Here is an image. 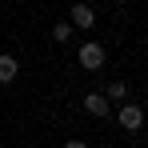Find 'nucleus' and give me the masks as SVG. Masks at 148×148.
<instances>
[{"label":"nucleus","mask_w":148,"mask_h":148,"mask_svg":"<svg viewBox=\"0 0 148 148\" xmlns=\"http://www.w3.org/2000/svg\"><path fill=\"white\" fill-rule=\"evenodd\" d=\"M76 60H80V64H84L88 72H96V68H104V48H100L96 40H88V44H80Z\"/></svg>","instance_id":"nucleus-1"},{"label":"nucleus","mask_w":148,"mask_h":148,"mask_svg":"<svg viewBox=\"0 0 148 148\" xmlns=\"http://www.w3.org/2000/svg\"><path fill=\"white\" fill-rule=\"evenodd\" d=\"M116 120H120L124 132H140V124H144V112H140V104H124L120 112H116Z\"/></svg>","instance_id":"nucleus-2"},{"label":"nucleus","mask_w":148,"mask_h":148,"mask_svg":"<svg viewBox=\"0 0 148 148\" xmlns=\"http://www.w3.org/2000/svg\"><path fill=\"white\" fill-rule=\"evenodd\" d=\"M68 24L80 28V32H88V28L96 24V12L88 8V4H72V16H68Z\"/></svg>","instance_id":"nucleus-3"},{"label":"nucleus","mask_w":148,"mask_h":148,"mask_svg":"<svg viewBox=\"0 0 148 148\" xmlns=\"http://www.w3.org/2000/svg\"><path fill=\"white\" fill-rule=\"evenodd\" d=\"M84 108H88L92 116H108V108H112V104H108L104 92H84Z\"/></svg>","instance_id":"nucleus-4"},{"label":"nucleus","mask_w":148,"mask_h":148,"mask_svg":"<svg viewBox=\"0 0 148 148\" xmlns=\"http://www.w3.org/2000/svg\"><path fill=\"white\" fill-rule=\"evenodd\" d=\"M16 72H20V60H16V56H8V52H0V84L16 80Z\"/></svg>","instance_id":"nucleus-5"},{"label":"nucleus","mask_w":148,"mask_h":148,"mask_svg":"<svg viewBox=\"0 0 148 148\" xmlns=\"http://www.w3.org/2000/svg\"><path fill=\"white\" fill-rule=\"evenodd\" d=\"M104 96H108V100H120V96H128V84H124V80H112V84L104 88Z\"/></svg>","instance_id":"nucleus-6"},{"label":"nucleus","mask_w":148,"mask_h":148,"mask_svg":"<svg viewBox=\"0 0 148 148\" xmlns=\"http://www.w3.org/2000/svg\"><path fill=\"white\" fill-rule=\"evenodd\" d=\"M68 36H72V24H68V20H60V24L52 28V40H56V44H64Z\"/></svg>","instance_id":"nucleus-7"},{"label":"nucleus","mask_w":148,"mask_h":148,"mask_svg":"<svg viewBox=\"0 0 148 148\" xmlns=\"http://www.w3.org/2000/svg\"><path fill=\"white\" fill-rule=\"evenodd\" d=\"M64 148H88V144H84V140H68Z\"/></svg>","instance_id":"nucleus-8"}]
</instances>
